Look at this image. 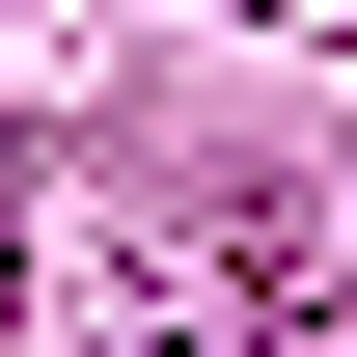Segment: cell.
Returning <instances> with one entry per match:
<instances>
[{
  "label": "cell",
  "mask_w": 357,
  "mask_h": 357,
  "mask_svg": "<svg viewBox=\"0 0 357 357\" xmlns=\"http://www.w3.org/2000/svg\"><path fill=\"white\" fill-rule=\"evenodd\" d=\"M0 330H28V220H0Z\"/></svg>",
  "instance_id": "1"
}]
</instances>
